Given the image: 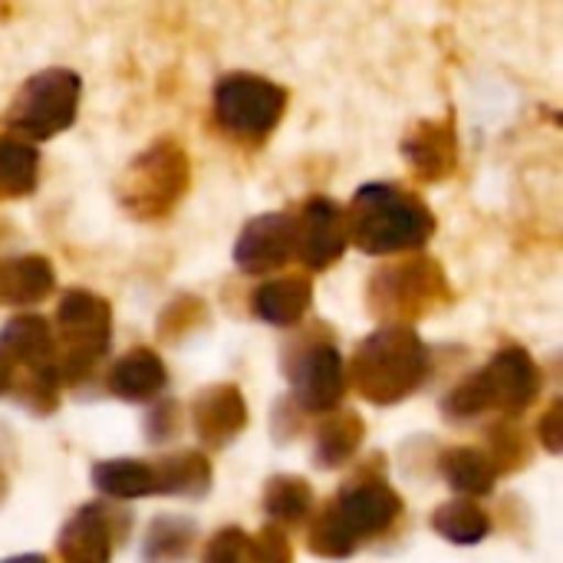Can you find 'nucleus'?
<instances>
[{
	"label": "nucleus",
	"mask_w": 563,
	"mask_h": 563,
	"mask_svg": "<svg viewBox=\"0 0 563 563\" xmlns=\"http://www.w3.org/2000/svg\"><path fill=\"white\" fill-rule=\"evenodd\" d=\"M40 155L30 142L0 135V201L23 198L36 188Z\"/></svg>",
	"instance_id": "nucleus-27"
},
{
	"label": "nucleus",
	"mask_w": 563,
	"mask_h": 563,
	"mask_svg": "<svg viewBox=\"0 0 563 563\" xmlns=\"http://www.w3.org/2000/svg\"><path fill=\"white\" fill-rule=\"evenodd\" d=\"M307 544H310V551H313L317 558L343 561V558H350V554L356 551L360 541L350 534V528L343 525V518L336 515V508H327V511L313 521Z\"/></svg>",
	"instance_id": "nucleus-28"
},
{
	"label": "nucleus",
	"mask_w": 563,
	"mask_h": 563,
	"mask_svg": "<svg viewBox=\"0 0 563 563\" xmlns=\"http://www.w3.org/2000/svg\"><path fill=\"white\" fill-rule=\"evenodd\" d=\"M495 465V472H515L528 462L531 449H528V439L525 432L511 422V419H501L498 426L488 429V452H485Z\"/></svg>",
	"instance_id": "nucleus-29"
},
{
	"label": "nucleus",
	"mask_w": 563,
	"mask_h": 563,
	"mask_svg": "<svg viewBox=\"0 0 563 563\" xmlns=\"http://www.w3.org/2000/svg\"><path fill=\"white\" fill-rule=\"evenodd\" d=\"M310 300H313L310 280L300 274H287V277H277V280L257 287L254 313L271 327H297L303 320V313L310 310Z\"/></svg>",
	"instance_id": "nucleus-18"
},
{
	"label": "nucleus",
	"mask_w": 563,
	"mask_h": 563,
	"mask_svg": "<svg viewBox=\"0 0 563 563\" xmlns=\"http://www.w3.org/2000/svg\"><path fill=\"white\" fill-rule=\"evenodd\" d=\"M346 231L363 254L386 257L419 251L435 234V218L419 195L389 181H373L356 191L346 211Z\"/></svg>",
	"instance_id": "nucleus-1"
},
{
	"label": "nucleus",
	"mask_w": 563,
	"mask_h": 563,
	"mask_svg": "<svg viewBox=\"0 0 563 563\" xmlns=\"http://www.w3.org/2000/svg\"><path fill=\"white\" fill-rule=\"evenodd\" d=\"M449 488L462 498H485L492 495L495 482H498V472L492 465V459L482 452V449H472V445H459V449H449L439 462Z\"/></svg>",
	"instance_id": "nucleus-21"
},
{
	"label": "nucleus",
	"mask_w": 563,
	"mask_h": 563,
	"mask_svg": "<svg viewBox=\"0 0 563 563\" xmlns=\"http://www.w3.org/2000/svg\"><path fill=\"white\" fill-rule=\"evenodd\" d=\"M313 511V488L297 475H274L264 485V515L274 525H300Z\"/></svg>",
	"instance_id": "nucleus-26"
},
{
	"label": "nucleus",
	"mask_w": 563,
	"mask_h": 563,
	"mask_svg": "<svg viewBox=\"0 0 563 563\" xmlns=\"http://www.w3.org/2000/svg\"><path fill=\"white\" fill-rule=\"evenodd\" d=\"M429 376V350L412 327H379L369 333L346 369V383L373 406L409 399Z\"/></svg>",
	"instance_id": "nucleus-2"
},
{
	"label": "nucleus",
	"mask_w": 563,
	"mask_h": 563,
	"mask_svg": "<svg viewBox=\"0 0 563 563\" xmlns=\"http://www.w3.org/2000/svg\"><path fill=\"white\" fill-rule=\"evenodd\" d=\"M198 528L191 518L181 515H162L148 525L142 538V561L145 563H175L195 548Z\"/></svg>",
	"instance_id": "nucleus-24"
},
{
	"label": "nucleus",
	"mask_w": 563,
	"mask_h": 563,
	"mask_svg": "<svg viewBox=\"0 0 563 563\" xmlns=\"http://www.w3.org/2000/svg\"><path fill=\"white\" fill-rule=\"evenodd\" d=\"M287 112V89L254 76V73H228L214 86V115L218 125L241 142L267 139Z\"/></svg>",
	"instance_id": "nucleus-7"
},
{
	"label": "nucleus",
	"mask_w": 563,
	"mask_h": 563,
	"mask_svg": "<svg viewBox=\"0 0 563 563\" xmlns=\"http://www.w3.org/2000/svg\"><path fill=\"white\" fill-rule=\"evenodd\" d=\"M294 551L280 528H264L257 538H251V563H290Z\"/></svg>",
	"instance_id": "nucleus-31"
},
{
	"label": "nucleus",
	"mask_w": 563,
	"mask_h": 563,
	"mask_svg": "<svg viewBox=\"0 0 563 563\" xmlns=\"http://www.w3.org/2000/svg\"><path fill=\"white\" fill-rule=\"evenodd\" d=\"M284 373L290 379L294 402L303 412H333L346 393V363L327 340L303 336L284 350Z\"/></svg>",
	"instance_id": "nucleus-9"
},
{
	"label": "nucleus",
	"mask_w": 563,
	"mask_h": 563,
	"mask_svg": "<svg viewBox=\"0 0 563 563\" xmlns=\"http://www.w3.org/2000/svg\"><path fill=\"white\" fill-rule=\"evenodd\" d=\"M294 247H297L294 214L271 211L244 224L234 244V264L244 274H271L294 257Z\"/></svg>",
	"instance_id": "nucleus-13"
},
{
	"label": "nucleus",
	"mask_w": 563,
	"mask_h": 563,
	"mask_svg": "<svg viewBox=\"0 0 563 563\" xmlns=\"http://www.w3.org/2000/svg\"><path fill=\"white\" fill-rule=\"evenodd\" d=\"M188 181L191 165L185 148L178 142L162 139L132 158V165L119 178V201L135 218H162L181 201Z\"/></svg>",
	"instance_id": "nucleus-6"
},
{
	"label": "nucleus",
	"mask_w": 563,
	"mask_h": 563,
	"mask_svg": "<svg viewBox=\"0 0 563 563\" xmlns=\"http://www.w3.org/2000/svg\"><path fill=\"white\" fill-rule=\"evenodd\" d=\"M0 353L10 363L30 366L33 373L46 369L53 360V327L40 313H16L0 330Z\"/></svg>",
	"instance_id": "nucleus-17"
},
{
	"label": "nucleus",
	"mask_w": 563,
	"mask_h": 563,
	"mask_svg": "<svg viewBox=\"0 0 563 563\" xmlns=\"http://www.w3.org/2000/svg\"><path fill=\"white\" fill-rule=\"evenodd\" d=\"M82 82L73 69L49 66L33 73L13 96L7 119L16 132L30 139H53L76 122Z\"/></svg>",
	"instance_id": "nucleus-8"
},
{
	"label": "nucleus",
	"mask_w": 563,
	"mask_h": 563,
	"mask_svg": "<svg viewBox=\"0 0 563 563\" xmlns=\"http://www.w3.org/2000/svg\"><path fill=\"white\" fill-rule=\"evenodd\" d=\"M168 386V369L155 350H129L125 356L115 360L109 373V389L112 396L125 402H152L165 393Z\"/></svg>",
	"instance_id": "nucleus-16"
},
{
	"label": "nucleus",
	"mask_w": 563,
	"mask_h": 563,
	"mask_svg": "<svg viewBox=\"0 0 563 563\" xmlns=\"http://www.w3.org/2000/svg\"><path fill=\"white\" fill-rule=\"evenodd\" d=\"M541 393V369L531 360L525 346H505L492 356V363L455 386L442 412L449 419H478L485 412H505V416H521Z\"/></svg>",
	"instance_id": "nucleus-3"
},
{
	"label": "nucleus",
	"mask_w": 563,
	"mask_h": 563,
	"mask_svg": "<svg viewBox=\"0 0 563 563\" xmlns=\"http://www.w3.org/2000/svg\"><path fill=\"white\" fill-rule=\"evenodd\" d=\"M432 528L445 541L468 548V544H478V541H485L492 534V518H488V511L478 501L455 498V501H445L432 515Z\"/></svg>",
	"instance_id": "nucleus-25"
},
{
	"label": "nucleus",
	"mask_w": 563,
	"mask_h": 563,
	"mask_svg": "<svg viewBox=\"0 0 563 563\" xmlns=\"http://www.w3.org/2000/svg\"><path fill=\"white\" fill-rule=\"evenodd\" d=\"M129 515L112 505H86L79 508L59 531L56 551L66 563H109L112 548L125 538Z\"/></svg>",
	"instance_id": "nucleus-10"
},
{
	"label": "nucleus",
	"mask_w": 563,
	"mask_h": 563,
	"mask_svg": "<svg viewBox=\"0 0 563 563\" xmlns=\"http://www.w3.org/2000/svg\"><path fill=\"white\" fill-rule=\"evenodd\" d=\"M178 432H181V409H178V402H175V399L158 402V406L152 409L148 422H145V435H148V442L165 445V442H168V439H175Z\"/></svg>",
	"instance_id": "nucleus-32"
},
{
	"label": "nucleus",
	"mask_w": 563,
	"mask_h": 563,
	"mask_svg": "<svg viewBox=\"0 0 563 563\" xmlns=\"http://www.w3.org/2000/svg\"><path fill=\"white\" fill-rule=\"evenodd\" d=\"M3 498H7V475L0 472V505H3Z\"/></svg>",
	"instance_id": "nucleus-36"
},
{
	"label": "nucleus",
	"mask_w": 563,
	"mask_h": 563,
	"mask_svg": "<svg viewBox=\"0 0 563 563\" xmlns=\"http://www.w3.org/2000/svg\"><path fill=\"white\" fill-rule=\"evenodd\" d=\"M92 488L109 501H132L155 495V472L152 462L139 459H109L92 465Z\"/></svg>",
	"instance_id": "nucleus-22"
},
{
	"label": "nucleus",
	"mask_w": 563,
	"mask_h": 563,
	"mask_svg": "<svg viewBox=\"0 0 563 563\" xmlns=\"http://www.w3.org/2000/svg\"><path fill=\"white\" fill-rule=\"evenodd\" d=\"M112 340V310L102 297L73 287L56 303V336H53V360L46 373L56 386L79 383L99 356L109 350Z\"/></svg>",
	"instance_id": "nucleus-4"
},
{
	"label": "nucleus",
	"mask_w": 563,
	"mask_h": 563,
	"mask_svg": "<svg viewBox=\"0 0 563 563\" xmlns=\"http://www.w3.org/2000/svg\"><path fill=\"white\" fill-rule=\"evenodd\" d=\"M402 155L409 158L416 178L442 181L459 165V135L449 119H426L402 139Z\"/></svg>",
	"instance_id": "nucleus-15"
},
{
	"label": "nucleus",
	"mask_w": 563,
	"mask_h": 563,
	"mask_svg": "<svg viewBox=\"0 0 563 563\" xmlns=\"http://www.w3.org/2000/svg\"><path fill=\"white\" fill-rule=\"evenodd\" d=\"M366 439V426L356 412H336L327 416L323 426L317 429V465L320 468H343L353 462Z\"/></svg>",
	"instance_id": "nucleus-23"
},
{
	"label": "nucleus",
	"mask_w": 563,
	"mask_h": 563,
	"mask_svg": "<svg viewBox=\"0 0 563 563\" xmlns=\"http://www.w3.org/2000/svg\"><path fill=\"white\" fill-rule=\"evenodd\" d=\"M201 563H251V538L241 528H221L208 541Z\"/></svg>",
	"instance_id": "nucleus-30"
},
{
	"label": "nucleus",
	"mask_w": 563,
	"mask_h": 563,
	"mask_svg": "<svg viewBox=\"0 0 563 563\" xmlns=\"http://www.w3.org/2000/svg\"><path fill=\"white\" fill-rule=\"evenodd\" d=\"M297 228V247L294 257H300L310 271H327L333 267L346 244H350V231H346V211L327 198V195H313L300 218H294Z\"/></svg>",
	"instance_id": "nucleus-11"
},
{
	"label": "nucleus",
	"mask_w": 563,
	"mask_h": 563,
	"mask_svg": "<svg viewBox=\"0 0 563 563\" xmlns=\"http://www.w3.org/2000/svg\"><path fill=\"white\" fill-rule=\"evenodd\" d=\"M561 429H563V406L561 399L558 402H551L548 406V412L541 416V422H538V442L551 452V455H558L561 452Z\"/></svg>",
	"instance_id": "nucleus-33"
},
{
	"label": "nucleus",
	"mask_w": 563,
	"mask_h": 563,
	"mask_svg": "<svg viewBox=\"0 0 563 563\" xmlns=\"http://www.w3.org/2000/svg\"><path fill=\"white\" fill-rule=\"evenodd\" d=\"M445 300H449V280L439 261L429 257H409L379 267L369 277V290H366L369 310L389 320L386 327H406Z\"/></svg>",
	"instance_id": "nucleus-5"
},
{
	"label": "nucleus",
	"mask_w": 563,
	"mask_h": 563,
	"mask_svg": "<svg viewBox=\"0 0 563 563\" xmlns=\"http://www.w3.org/2000/svg\"><path fill=\"white\" fill-rule=\"evenodd\" d=\"M191 429L205 449H224L247 429V402L234 383L208 386L191 402Z\"/></svg>",
	"instance_id": "nucleus-14"
},
{
	"label": "nucleus",
	"mask_w": 563,
	"mask_h": 563,
	"mask_svg": "<svg viewBox=\"0 0 563 563\" xmlns=\"http://www.w3.org/2000/svg\"><path fill=\"white\" fill-rule=\"evenodd\" d=\"M155 472V495H185V498H205L211 492V462L188 449L172 452L152 462Z\"/></svg>",
	"instance_id": "nucleus-19"
},
{
	"label": "nucleus",
	"mask_w": 563,
	"mask_h": 563,
	"mask_svg": "<svg viewBox=\"0 0 563 563\" xmlns=\"http://www.w3.org/2000/svg\"><path fill=\"white\" fill-rule=\"evenodd\" d=\"M333 508L356 541H366V538L389 531L402 515L399 495L383 478H373V475H360L356 482H350L340 492Z\"/></svg>",
	"instance_id": "nucleus-12"
},
{
	"label": "nucleus",
	"mask_w": 563,
	"mask_h": 563,
	"mask_svg": "<svg viewBox=\"0 0 563 563\" xmlns=\"http://www.w3.org/2000/svg\"><path fill=\"white\" fill-rule=\"evenodd\" d=\"M53 287H56V274L46 257L26 254L0 267V300L7 303H16V307L40 303L53 294Z\"/></svg>",
	"instance_id": "nucleus-20"
},
{
	"label": "nucleus",
	"mask_w": 563,
	"mask_h": 563,
	"mask_svg": "<svg viewBox=\"0 0 563 563\" xmlns=\"http://www.w3.org/2000/svg\"><path fill=\"white\" fill-rule=\"evenodd\" d=\"M13 386V363L0 353V396Z\"/></svg>",
	"instance_id": "nucleus-34"
},
{
	"label": "nucleus",
	"mask_w": 563,
	"mask_h": 563,
	"mask_svg": "<svg viewBox=\"0 0 563 563\" xmlns=\"http://www.w3.org/2000/svg\"><path fill=\"white\" fill-rule=\"evenodd\" d=\"M3 563H49L46 558H40V554H20V558H10V561Z\"/></svg>",
	"instance_id": "nucleus-35"
}]
</instances>
